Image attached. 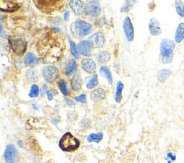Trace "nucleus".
Returning <instances> with one entry per match:
<instances>
[{
    "instance_id": "obj_22",
    "label": "nucleus",
    "mask_w": 184,
    "mask_h": 163,
    "mask_svg": "<svg viewBox=\"0 0 184 163\" xmlns=\"http://www.w3.org/2000/svg\"><path fill=\"white\" fill-rule=\"evenodd\" d=\"M124 89V84L121 81H119L117 84V89H116L115 101L117 103H120L122 99V91Z\"/></svg>"
},
{
    "instance_id": "obj_14",
    "label": "nucleus",
    "mask_w": 184,
    "mask_h": 163,
    "mask_svg": "<svg viewBox=\"0 0 184 163\" xmlns=\"http://www.w3.org/2000/svg\"><path fill=\"white\" fill-rule=\"evenodd\" d=\"M81 67L85 72L89 74L95 73L97 70V65L95 62L91 59H85L81 61Z\"/></svg>"
},
{
    "instance_id": "obj_19",
    "label": "nucleus",
    "mask_w": 184,
    "mask_h": 163,
    "mask_svg": "<svg viewBox=\"0 0 184 163\" xmlns=\"http://www.w3.org/2000/svg\"><path fill=\"white\" fill-rule=\"evenodd\" d=\"M77 67L76 61L74 59H70L65 67V74L67 76H70V75L74 74L77 71Z\"/></svg>"
},
{
    "instance_id": "obj_21",
    "label": "nucleus",
    "mask_w": 184,
    "mask_h": 163,
    "mask_svg": "<svg viewBox=\"0 0 184 163\" xmlns=\"http://www.w3.org/2000/svg\"><path fill=\"white\" fill-rule=\"evenodd\" d=\"M184 39V23H180L176 29L175 34V42L180 43Z\"/></svg>"
},
{
    "instance_id": "obj_41",
    "label": "nucleus",
    "mask_w": 184,
    "mask_h": 163,
    "mask_svg": "<svg viewBox=\"0 0 184 163\" xmlns=\"http://www.w3.org/2000/svg\"><path fill=\"white\" fill-rule=\"evenodd\" d=\"M32 107H33V108H34L35 110H37V111H38V110H39L38 107H37V105H36V104H32Z\"/></svg>"
},
{
    "instance_id": "obj_24",
    "label": "nucleus",
    "mask_w": 184,
    "mask_h": 163,
    "mask_svg": "<svg viewBox=\"0 0 184 163\" xmlns=\"http://www.w3.org/2000/svg\"><path fill=\"white\" fill-rule=\"evenodd\" d=\"M99 72H100V74H101V75H102V77H105V78L107 79L108 82H109V83L110 84H112V82H113L112 75V74H111V72H110L109 69L107 67L102 66L100 68Z\"/></svg>"
},
{
    "instance_id": "obj_4",
    "label": "nucleus",
    "mask_w": 184,
    "mask_h": 163,
    "mask_svg": "<svg viewBox=\"0 0 184 163\" xmlns=\"http://www.w3.org/2000/svg\"><path fill=\"white\" fill-rule=\"evenodd\" d=\"M92 25L81 19H78L70 25V31L74 36L83 37L90 33Z\"/></svg>"
},
{
    "instance_id": "obj_31",
    "label": "nucleus",
    "mask_w": 184,
    "mask_h": 163,
    "mask_svg": "<svg viewBox=\"0 0 184 163\" xmlns=\"http://www.w3.org/2000/svg\"><path fill=\"white\" fill-rule=\"evenodd\" d=\"M26 77L27 80L30 82H31V83H34V82H37V79H38V76H37L36 72L32 69L27 70L26 73Z\"/></svg>"
},
{
    "instance_id": "obj_34",
    "label": "nucleus",
    "mask_w": 184,
    "mask_h": 163,
    "mask_svg": "<svg viewBox=\"0 0 184 163\" xmlns=\"http://www.w3.org/2000/svg\"><path fill=\"white\" fill-rule=\"evenodd\" d=\"M136 0H126V5L121 9V12H128L131 8H132L135 4Z\"/></svg>"
},
{
    "instance_id": "obj_25",
    "label": "nucleus",
    "mask_w": 184,
    "mask_h": 163,
    "mask_svg": "<svg viewBox=\"0 0 184 163\" xmlns=\"http://www.w3.org/2000/svg\"><path fill=\"white\" fill-rule=\"evenodd\" d=\"M171 72L168 69H161L158 73V78L161 83H164L167 79L170 76Z\"/></svg>"
},
{
    "instance_id": "obj_27",
    "label": "nucleus",
    "mask_w": 184,
    "mask_h": 163,
    "mask_svg": "<svg viewBox=\"0 0 184 163\" xmlns=\"http://www.w3.org/2000/svg\"><path fill=\"white\" fill-rule=\"evenodd\" d=\"M86 87L88 89H93L99 83L98 77L97 74H94L93 77H88L86 78Z\"/></svg>"
},
{
    "instance_id": "obj_1",
    "label": "nucleus",
    "mask_w": 184,
    "mask_h": 163,
    "mask_svg": "<svg viewBox=\"0 0 184 163\" xmlns=\"http://www.w3.org/2000/svg\"><path fill=\"white\" fill-rule=\"evenodd\" d=\"M40 58L45 63L54 64L59 62L65 50V39L55 30L47 32L41 37L36 44Z\"/></svg>"
},
{
    "instance_id": "obj_20",
    "label": "nucleus",
    "mask_w": 184,
    "mask_h": 163,
    "mask_svg": "<svg viewBox=\"0 0 184 163\" xmlns=\"http://www.w3.org/2000/svg\"><path fill=\"white\" fill-rule=\"evenodd\" d=\"M38 62H39L38 59H37V57H35V55L33 53H32V52H28V53L26 54V56H25V63L27 66L30 67L35 66V65H37L38 64Z\"/></svg>"
},
{
    "instance_id": "obj_33",
    "label": "nucleus",
    "mask_w": 184,
    "mask_h": 163,
    "mask_svg": "<svg viewBox=\"0 0 184 163\" xmlns=\"http://www.w3.org/2000/svg\"><path fill=\"white\" fill-rule=\"evenodd\" d=\"M28 95H29L30 97H31V98H35V97H38V95H39V87H38V86H37V85H36V84H32Z\"/></svg>"
},
{
    "instance_id": "obj_8",
    "label": "nucleus",
    "mask_w": 184,
    "mask_h": 163,
    "mask_svg": "<svg viewBox=\"0 0 184 163\" xmlns=\"http://www.w3.org/2000/svg\"><path fill=\"white\" fill-rule=\"evenodd\" d=\"M18 152L13 144H8L4 152V160L6 163H17Z\"/></svg>"
},
{
    "instance_id": "obj_29",
    "label": "nucleus",
    "mask_w": 184,
    "mask_h": 163,
    "mask_svg": "<svg viewBox=\"0 0 184 163\" xmlns=\"http://www.w3.org/2000/svg\"><path fill=\"white\" fill-rule=\"evenodd\" d=\"M58 87H59L60 92H62V94L65 95V96H69V95H70V90L68 88L66 82H65V80L60 79L58 82Z\"/></svg>"
},
{
    "instance_id": "obj_17",
    "label": "nucleus",
    "mask_w": 184,
    "mask_h": 163,
    "mask_svg": "<svg viewBox=\"0 0 184 163\" xmlns=\"http://www.w3.org/2000/svg\"><path fill=\"white\" fill-rule=\"evenodd\" d=\"M82 84V79L79 74L74 75V77L71 79V81H70V87H71V89L75 92H79L81 89Z\"/></svg>"
},
{
    "instance_id": "obj_10",
    "label": "nucleus",
    "mask_w": 184,
    "mask_h": 163,
    "mask_svg": "<svg viewBox=\"0 0 184 163\" xmlns=\"http://www.w3.org/2000/svg\"><path fill=\"white\" fill-rule=\"evenodd\" d=\"M69 5L75 15H82L86 12L87 5L81 0H70Z\"/></svg>"
},
{
    "instance_id": "obj_5",
    "label": "nucleus",
    "mask_w": 184,
    "mask_h": 163,
    "mask_svg": "<svg viewBox=\"0 0 184 163\" xmlns=\"http://www.w3.org/2000/svg\"><path fill=\"white\" fill-rule=\"evenodd\" d=\"M42 74L44 79L47 83L53 84L56 81L59 75V69L53 65L46 66L42 68Z\"/></svg>"
},
{
    "instance_id": "obj_6",
    "label": "nucleus",
    "mask_w": 184,
    "mask_h": 163,
    "mask_svg": "<svg viewBox=\"0 0 184 163\" xmlns=\"http://www.w3.org/2000/svg\"><path fill=\"white\" fill-rule=\"evenodd\" d=\"M10 47L14 53L22 56L27 49V42L22 39H9Z\"/></svg>"
},
{
    "instance_id": "obj_37",
    "label": "nucleus",
    "mask_w": 184,
    "mask_h": 163,
    "mask_svg": "<svg viewBox=\"0 0 184 163\" xmlns=\"http://www.w3.org/2000/svg\"><path fill=\"white\" fill-rule=\"evenodd\" d=\"M68 119L70 122H74L77 120V115L74 112H70L68 115Z\"/></svg>"
},
{
    "instance_id": "obj_40",
    "label": "nucleus",
    "mask_w": 184,
    "mask_h": 163,
    "mask_svg": "<svg viewBox=\"0 0 184 163\" xmlns=\"http://www.w3.org/2000/svg\"><path fill=\"white\" fill-rule=\"evenodd\" d=\"M69 15H70V12H65V14H64V19L65 21H67L68 19L69 18Z\"/></svg>"
},
{
    "instance_id": "obj_36",
    "label": "nucleus",
    "mask_w": 184,
    "mask_h": 163,
    "mask_svg": "<svg viewBox=\"0 0 184 163\" xmlns=\"http://www.w3.org/2000/svg\"><path fill=\"white\" fill-rule=\"evenodd\" d=\"M75 101L79 102H81V103H86V95L85 94H81L79 96L75 97Z\"/></svg>"
},
{
    "instance_id": "obj_18",
    "label": "nucleus",
    "mask_w": 184,
    "mask_h": 163,
    "mask_svg": "<svg viewBox=\"0 0 184 163\" xmlns=\"http://www.w3.org/2000/svg\"><path fill=\"white\" fill-rule=\"evenodd\" d=\"M175 48V43L172 40L168 39H163L160 44V53L166 51V50H173Z\"/></svg>"
},
{
    "instance_id": "obj_13",
    "label": "nucleus",
    "mask_w": 184,
    "mask_h": 163,
    "mask_svg": "<svg viewBox=\"0 0 184 163\" xmlns=\"http://www.w3.org/2000/svg\"><path fill=\"white\" fill-rule=\"evenodd\" d=\"M92 45L89 40H83L81 41L77 45V49L79 53L83 56L89 57L92 54Z\"/></svg>"
},
{
    "instance_id": "obj_2",
    "label": "nucleus",
    "mask_w": 184,
    "mask_h": 163,
    "mask_svg": "<svg viewBox=\"0 0 184 163\" xmlns=\"http://www.w3.org/2000/svg\"><path fill=\"white\" fill-rule=\"evenodd\" d=\"M69 0H33L35 7L45 14H53L64 9Z\"/></svg>"
},
{
    "instance_id": "obj_12",
    "label": "nucleus",
    "mask_w": 184,
    "mask_h": 163,
    "mask_svg": "<svg viewBox=\"0 0 184 163\" xmlns=\"http://www.w3.org/2000/svg\"><path fill=\"white\" fill-rule=\"evenodd\" d=\"M94 48H101L105 42L104 34L102 32H97L91 36L89 39Z\"/></svg>"
},
{
    "instance_id": "obj_35",
    "label": "nucleus",
    "mask_w": 184,
    "mask_h": 163,
    "mask_svg": "<svg viewBox=\"0 0 184 163\" xmlns=\"http://www.w3.org/2000/svg\"><path fill=\"white\" fill-rule=\"evenodd\" d=\"M46 94L49 101H51V100L53 99V97L58 94V92L55 89H50L47 90Z\"/></svg>"
},
{
    "instance_id": "obj_9",
    "label": "nucleus",
    "mask_w": 184,
    "mask_h": 163,
    "mask_svg": "<svg viewBox=\"0 0 184 163\" xmlns=\"http://www.w3.org/2000/svg\"><path fill=\"white\" fill-rule=\"evenodd\" d=\"M102 7L98 0H92L88 4L86 7V13L92 17H97L101 14Z\"/></svg>"
},
{
    "instance_id": "obj_15",
    "label": "nucleus",
    "mask_w": 184,
    "mask_h": 163,
    "mask_svg": "<svg viewBox=\"0 0 184 163\" xmlns=\"http://www.w3.org/2000/svg\"><path fill=\"white\" fill-rule=\"evenodd\" d=\"M149 29L150 32V34L153 35V36H158L160 35L162 32V30L160 28V22L157 19L153 18L150 19L149 23Z\"/></svg>"
},
{
    "instance_id": "obj_11",
    "label": "nucleus",
    "mask_w": 184,
    "mask_h": 163,
    "mask_svg": "<svg viewBox=\"0 0 184 163\" xmlns=\"http://www.w3.org/2000/svg\"><path fill=\"white\" fill-rule=\"evenodd\" d=\"M123 30H124L126 38L129 42L134 39V27L129 17H127L123 22Z\"/></svg>"
},
{
    "instance_id": "obj_38",
    "label": "nucleus",
    "mask_w": 184,
    "mask_h": 163,
    "mask_svg": "<svg viewBox=\"0 0 184 163\" xmlns=\"http://www.w3.org/2000/svg\"><path fill=\"white\" fill-rule=\"evenodd\" d=\"M47 93V86L45 84H43L40 88V94L41 96H44L45 94Z\"/></svg>"
},
{
    "instance_id": "obj_32",
    "label": "nucleus",
    "mask_w": 184,
    "mask_h": 163,
    "mask_svg": "<svg viewBox=\"0 0 184 163\" xmlns=\"http://www.w3.org/2000/svg\"><path fill=\"white\" fill-rule=\"evenodd\" d=\"M69 42H70V52H71L72 55L75 57V59H78L79 57V51H78L76 45H75V42H73L70 38H69Z\"/></svg>"
},
{
    "instance_id": "obj_3",
    "label": "nucleus",
    "mask_w": 184,
    "mask_h": 163,
    "mask_svg": "<svg viewBox=\"0 0 184 163\" xmlns=\"http://www.w3.org/2000/svg\"><path fill=\"white\" fill-rule=\"evenodd\" d=\"M80 146V142L70 132H66L60 138L59 147L62 151L72 152L76 150Z\"/></svg>"
},
{
    "instance_id": "obj_28",
    "label": "nucleus",
    "mask_w": 184,
    "mask_h": 163,
    "mask_svg": "<svg viewBox=\"0 0 184 163\" xmlns=\"http://www.w3.org/2000/svg\"><path fill=\"white\" fill-rule=\"evenodd\" d=\"M103 137H104V134L102 132H99V133H92L89 135L87 137V141L89 142H100L102 141Z\"/></svg>"
},
{
    "instance_id": "obj_30",
    "label": "nucleus",
    "mask_w": 184,
    "mask_h": 163,
    "mask_svg": "<svg viewBox=\"0 0 184 163\" xmlns=\"http://www.w3.org/2000/svg\"><path fill=\"white\" fill-rule=\"evenodd\" d=\"M175 8L179 16L184 17V4L181 0H176L175 1Z\"/></svg>"
},
{
    "instance_id": "obj_26",
    "label": "nucleus",
    "mask_w": 184,
    "mask_h": 163,
    "mask_svg": "<svg viewBox=\"0 0 184 163\" xmlns=\"http://www.w3.org/2000/svg\"><path fill=\"white\" fill-rule=\"evenodd\" d=\"M110 59H111L110 54L108 52H106V51L101 52L97 55V61L102 64L107 63V62L109 61Z\"/></svg>"
},
{
    "instance_id": "obj_16",
    "label": "nucleus",
    "mask_w": 184,
    "mask_h": 163,
    "mask_svg": "<svg viewBox=\"0 0 184 163\" xmlns=\"http://www.w3.org/2000/svg\"><path fill=\"white\" fill-rule=\"evenodd\" d=\"M106 97V92L103 88H97L92 91L90 94V98L93 101L98 102L104 99Z\"/></svg>"
},
{
    "instance_id": "obj_7",
    "label": "nucleus",
    "mask_w": 184,
    "mask_h": 163,
    "mask_svg": "<svg viewBox=\"0 0 184 163\" xmlns=\"http://www.w3.org/2000/svg\"><path fill=\"white\" fill-rule=\"evenodd\" d=\"M25 0H0L1 10L3 12H14L18 9Z\"/></svg>"
},
{
    "instance_id": "obj_42",
    "label": "nucleus",
    "mask_w": 184,
    "mask_h": 163,
    "mask_svg": "<svg viewBox=\"0 0 184 163\" xmlns=\"http://www.w3.org/2000/svg\"><path fill=\"white\" fill-rule=\"evenodd\" d=\"M17 145H19L20 147H22V142L21 140H19V141L17 142Z\"/></svg>"
},
{
    "instance_id": "obj_23",
    "label": "nucleus",
    "mask_w": 184,
    "mask_h": 163,
    "mask_svg": "<svg viewBox=\"0 0 184 163\" xmlns=\"http://www.w3.org/2000/svg\"><path fill=\"white\" fill-rule=\"evenodd\" d=\"M161 55H162V62L164 64L170 63L173 60V50L169 49L166 50V51L161 52Z\"/></svg>"
},
{
    "instance_id": "obj_39",
    "label": "nucleus",
    "mask_w": 184,
    "mask_h": 163,
    "mask_svg": "<svg viewBox=\"0 0 184 163\" xmlns=\"http://www.w3.org/2000/svg\"><path fill=\"white\" fill-rule=\"evenodd\" d=\"M65 102H66V104L68 105H69V106H73V105H75V102L71 99H65Z\"/></svg>"
}]
</instances>
